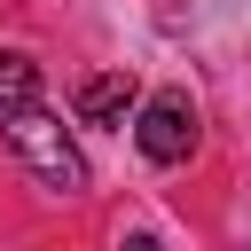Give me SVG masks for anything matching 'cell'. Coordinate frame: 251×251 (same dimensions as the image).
Here are the masks:
<instances>
[{
    "mask_svg": "<svg viewBox=\"0 0 251 251\" xmlns=\"http://www.w3.org/2000/svg\"><path fill=\"white\" fill-rule=\"evenodd\" d=\"M0 126H8V149L39 173V188H55V196H78V188H86V157L63 141V118H47L39 102H24V110H8Z\"/></svg>",
    "mask_w": 251,
    "mask_h": 251,
    "instance_id": "1",
    "label": "cell"
},
{
    "mask_svg": "<svg viewBox=\"0 0 251 251\" xmlns=\"http://www.w3.org/2000/svg\"><path fill=\"white\" fill-rule=\"evenodd\" d=\"M133 141H141V157H149V165H180V157L196 149V102H188L180 86L149 94V102H141V118H133Z\"/></svg>",
    "mask_w": 251,
    "mask_h": 251,
    "instance_id": "2",
    "label": "cell"
},
{
    "mask_svg": "<svg viewBox=\"0 0 251 251\" xmlns=\"http://www.w3.org/2000/svg\"><path fill=\"white\" fill-rule=\"evenodd\" d=\"M133 94H141L133 71H94V78L78 86V118H86V126H118V118L133 110Z\"/></svg>",
    "mask_w": 251,
    "mask_h": 251,
    "instance_id": "3",
    "label": "cell"
},
{
    "mask_svg": "<svg viewBox=\"0 0 251 251\" xmlns=\"http://www.w3.org/2000/svg\"><path fill=\"white\" fill-rule=\"evenodd\" d=\"M24 102H39V63L0 55V118H8V110H24Z\"/></svg>",
    "mask_w": 251,
    "mask_h": 251,
    "instance_id": "4",
    "label": "cell"
}]
</instances>
